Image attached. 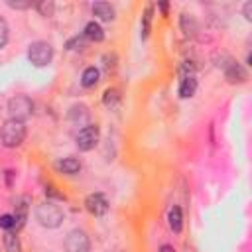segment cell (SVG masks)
Returning a JSON list of instances; mask_svg holds the SVG:
<instances>
[{"label":"cell","mask_w":252,"mask_h":252,"mask_svg":"<svg viewBox=\"0 0 252 252\" xmlns=\"http://www.w3.org/2000/svg\"><path fill=\"white\" fill-rule=\"evenodd\" d=\"M26 138V124L22 120L8 118L0 128V142L4 148H16Z\"/></svg>","instance_id":"1"},{"label":"cell","mask_w":252,"mask_h":252,"mask_svg":"<svg viewBox=\"0 0 252 252\" xmlns=\"http://www.w3.org/2000/svg\"><path fill=\"white\" fill-rule=\"evenodd\" d=\"M35 219H37V222H39L41 226H45V228H57V226L63 222L65 215H63V211L59 209V205H55L53 201H45V203L37 205V209H35Z\"/></svg>","instance_id":"2"},{"label":"cell","mask_w":252,"mask_h":252,"mask_svg":"<svg viewBox=\"0 0 252 252\" xmlns=\"http://www.w3.org/2000/svg\"><path fill=\"white\" fill-rule=\"evenodd\" d=\"M28 59L35 67H45L53 59V47L47 41H33L28 49Z\"/></svg>","instance_id":"3"},{"label":"cell","mask_w":252,"mask_h":252,"mask_svg":"<svg viewBox=\"0 0 252 252\" xmlns=\"http://www.w3.org/2000/svg\"><path fill=\"white\" fill-rule=\"evenodd\" d=\"M8 112H10V118L24 122L26 118L32 116V112H33V102H32V98L26 96V94H16V96H12V98L8 100Z\"/></svg>","instance_id":"4"},{"label":"cell","mask_w":252,"mask_h":252,"mask_svg":"<svg viewBox=\"0 0 252 252\" xmlns=\"http://www.w3.org/2000/svg\"><path fill=\"white\" fill-rule=\"evenodd\" d=\"M98 138H100V130H98V126L96 124H87V126H83L81 130H79V134H77V148L81 150V152H89V150H93L96 144H98Z\"/></svg>","instance_id":"5"},{"label":"cell","mask_w":252,"mask_h":252,"mask_svg":"<svg viewBox=\"0 0 252 252\" xmlns=\"http://www.w3.org/2000/svg\"><path fill=\"white\" fill-rule=\"evenodd\" d=\"M65 252H91V240L85 230H71L65 238Z\"/></svg>","instance_id":"6"},{"label":"cell","mask_w":252,"mask_h":252,"mask_svg":"<svg viewBox=\"0 0 252 252\" xmlns=\"http://www.w3.org/2000/svg\"><path fill=\"white\" fill-rule=\"evenodd\" d=\"M28 211H30V197L28 195H20L14 201V228L20 230L28 219Z\"/></svg>","instance_id":"7"},{"label":"cell","mask_w":252,"mask_h":252,"mask_svg":"<svg viewBox=\"0 0 252 252\" xmlns=\"http://www.w3.org/2000/svg\"><path fill=\"white\" fill-rule=\"evenodd\" d=\"M85 207L91 215L94 217H102L106 211H108V201L102 193H91L87 199H85Z\"/></svg>","instance_id":"8"},{"label":"cell","mask_w":252,"mask_h":252,"mask_svg":"<svg viewBox=\"0 0 252 252\" xmlns=\"http://www.w3.org/2000/svg\"><path fill=\"white\" fill-rule=\"evenodd\" d=\"M222 69H224V77L228 79V83H244L248 79L246 69L232 59H228V63H222Z\"/></svg>","instance_id":"9"},{"label":"cell","mask_w":252,"mask_h":252,"mask_svg":"<svg viewBox=\"0 0 252 252\" xmlns=\"http://www.w3.org/2000/svg\"><path fill=\"white\" fill-rule=\"evenodd\" d=\"M55 169L65 175H75L81 171V161L77 158H61L55 161Z\"/></svg>","instance_id":"10"},{"label":"cell","mask_w":252,"mask_h":252,"mask_svg":"<svg viewBox=\"0 0 252 252\" xmlns=\"http://www.w3.org/2000/svg\"><path fill=\"white\" fill-rule=\"evenodd\" d=\"M197 91V79L195 75H181V81H179V96L181 98H189L193 96Z\"/></svg>","instance_id":"11"},{"label":"cell","mask_w":252,"mask_h":252,"mask_svg":"<svg viewBox=\"0 0 252 252\" xmlns=\"http://www.w3.org/2000/svg\"><path fill=\"white\" fill-rule=\"evenodd\" d=\"M91 10H93V14H94L98 20H102V22L114 20V8H112L108 2H94Z\"/></svg>","instance_id":"12"},{"label":"cell","mask_w":252,"mask_h":252,"mask_svg":"<svg viewBox=\"0 0 252 252\" xmlns=\"http://www.w3.org/2000/svg\"><path fill=\"white\" fill-rule=\"evenodd\" d=\"M69 120L73 124H79V126H87V120H89V108L85 104H75L71 106L69 110Z\"/></svg>","instance_id":"13"},{"label":"cell","mask_w":252,"mask_h":252,"mask_svg":"<svg viewBox=\"0 0 252 252\" xmlns=\"http://www.w3.org/2000/svg\"><path fill=\"white\" fill-rule=\"evenodd\" d=\"M83 35H85V39H91V41H102V39H104V30L100 28L98 22L93 20V22H89V24L85 26Z\"/></svg>","instance_id":"14"},{"label":"cell","mask_w":252,"mask_h":252,"mask_svg":"<svg viewBox=\"0 0 252 252\" xmlns=\"http://www.w3.org/2000/svg\"><path fill=\"white\" fill-rule=\"evenodd\" d=\"M167 220H169V228L173 232H181L183 228V215H181V209L179 207H171L169 213H167Z\"/></svg>","instance_id":"15"},{"label":"cell","mask_w":252,"mask_h":252,"mask_svg":"<svg viewBox=\"0 0 252 252\" xmlns=\"http://www.w3.org/2000/svg\"><path fill=\"white\" fill-rule=\"evenodd\" d=\"M98 77H100V73H98L96 67H87L83 71V75H81V85L85 89H91V87H94L98 83Z\"/></svg>","instance_id":"16"},{"label":"cell","mask_w":252,"mask_h":252,"mask_svg":"<svg viewBox=\"0 0 252 252\" xmlns=\"http://www.w3.org/2000/svg\"><path fill=\"white\" fill-rule=\"evenodd\" d=\"M4 248H6V252H22L20 238H18L12 230H8V232L4 234Z\"/></svg>","instance_id":"17"},{"label":"cell","mask_w":252,"mask_h":252,"mask_svg":"<svg viewBox=\"0 0 252 252\" xmlns=\"http://www.w3.org/2000/svg\"><path fill=\"white\" fill-rule=\"evenodd\" d=\"M152 14H154V6H146L144 16H142V39H146L150 35V28H152Z\"/></svg>","instance_id":"18"},{"label":"cell","mask_w":252,"mask_h":252,"mask_svg":"<svg viewBox=\"0 0 252 252\" xmlns=\"http://www.w3.org/2000/svg\"><path fill=\"white\" fill-rule=\"evenodd\" d=\"M181 30L185 32V35H193L197 32V24H195V18L187 12L181 14Z\"/></svg>","instance_id":"19"},{"label":"cell","mask_w":252,"mask_h":252,"mask_svg":"<svg viewBox=\"0 0 252 252\" xmlns=\"http://www.w3.org/2000/svg\"><path fill=\"white\" fill-rule=\"evenodd\" d=\"M118 100H120V94L116 89H106L104 94H102V102L106 108H116L118 106Z\"/></svg>","instance_id":"20"},{"label":"cell","mask_w":252,"mask_h":252,"mask_svg":"<svg viewBox=\"0 0 252 252\" xmlns=\"http://www.w3.org/2000/svg\"><path fill=\"white\" fill-rule=\"evenodd\" d=\"M35 8H37V10H39V14H41V16H45V18L53 16V12H55V4H53L51 0H41V2H37V4H35Z\"/></svg>","instance_id":"21"},{"label":"cell","mask_w":252,"mask_h":252,"mask_svg":"<svg viewBox=\"0 0 252 252\" xmlns=\"http://www.w3.org/2000/svg\"><path fill=\"white\" fill-rule=\"evenodd\" d=\"M83 45H85V35H75V37H71V39L65 43V47H67L69 51H73V49H83Z\"/></svg>","instance_id":"22"},{"label":"cell","mask_w":252,"mask_h":252,"mask_svg":"<svg viewBox=\"0 0 252 252\" xmlns=\"http://www.w3.org/2000/svg\"><path fill=\"white\" fill-rule=\"evenodd\" d=\"M8 43V24L4 18H0V49Z\"/></svg>","instance_id":"23"},{"label":"cell","mask_w":252,"mask_h":252,"mask_svg":"<svg viewBox=\"0 0 252 252\" xmlns=\"http://www.w3.org/2000/svg\"><path fill=\"white\" fill-rule=\"evenodd\" d=\"M0 228H4V230H14V217H12V215H2V217H0Z\"/></svg>","instance_id":"24"},{"label":"cell","mask_w":252,"mask_h":252,"mask_svg":"<svg viewBox=\"0 0 252 252\" xmlns=\"http://www.w3.org/2000/svg\"><path fill=\"white\" fill-rule=\"evenodd\" d=\"M102 61H104V69H106V71H112V69L116 67V55H114V53H106V55L102 57Z\"/></svg>","instance_id":"25"},{"label":"cell","mask_w":252,"mask_h":252,"mask_svg":"<svg viewBox=\"0 0 252 252\" xmlns=\"http://www.w3.org/2000/svg\"><path fill=\"white\" fill-rule=\"evenodd\" d=\"M8 6L14 10H26L32 6V2H18V0H8Z\"/></svg>","instance_id":"26"},{"label":"cell","mask_w":252,"mask_h":252,"mask_svg":"<svg viewBox=\"0 0 252 252\" xmlns=\"http://www.w3.org/2000/svg\"><path fill=\"white\" fill-rule=\"evenodd\" d=\"M45 195H47V197H53V199H59V201H65V195H63V193H57L55 187H51V185L45 187Z\"/></svg>","instance_id":"27"},{"label":"cell","mask_w":252,"mask_h":252,"mask_svg":"<svg viewBox=\"0 0 252 252\" xmlns=\"http://www.w3.org/2000/svg\"><path fill=\"white\" fill-rule=\"evenodd\" d=\"M242 14H244V18L250 22L252 20V2H246L244 4V8H242Z\"/></svg>","instance_id":"28"},{"label":"cell","mask_w":252,"mask_h":252,"mask_svg":"<svg viewBox=\"0 0 252 252\" xmlns=\"http://www.w3.org/2000/svg\"><path fill=\"white\" fill-rule=\"evenodd\" d=\"M158 252H175V248H173L171 244H163V246H159Z\"/></svg>","instance_id":"29"},{"label":"cell","mask_w":252,"mask_h":252,"mask_svg":"<svg viewBox=\"0 0 252 252\" xmlns=\"http://www.w3.org/2000/svg\"><path fill=\"white\" fill-rule=\"evenodd\" d=\"M159 8H161L163 14H167V4H165V2H159Z\"/></svg>","instance_id":"30"}]
</instances>
